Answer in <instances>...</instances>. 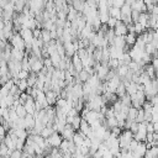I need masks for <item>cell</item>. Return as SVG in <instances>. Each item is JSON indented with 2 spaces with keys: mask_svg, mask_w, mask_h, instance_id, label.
<instances>
[{
  "mask_svg": "<svg viewBox=\"0 0 158 158\" xmlns=\"http://www.w3.org/2000/svg\"><path fill=\"white\" fill-rule=\"evenodd\" d=\"M25 51H21V49H16V48H12L11 51V59L10 60H16V62H21L25 57Z\"/></svg>",
  "mask_w": 158,
  "mask_h": 158,
  "instance_id": "cell-8",
  "label": "cell"
},
{
  "mask_svg": "<svg viewBox=\"0 0 158 158\" xmlns=\"http://www.w3.org/2000/svg\"><path fill=\"white\" fill-rule=\"evenodd\" d=\"M51 59H52L53 67L58 68V67H59V63H60V60H62V57H60V54L57 52V53H54V54H52V56H51Z\"/></svg>",
  "mask_w": 158,
  "mask_h": 158,
  "instance_id": "cell-26",
  "label": "cell"
},
{
  "mask_svg": "<svg viewBox=\"0 0 158 158\" xmlns=\"http://www.w3.org/2000/svg\"><path fill=\"white\" fill-rule=\"evenodd\" d=\"M9 42H10V43H11V46H12L14 48H16V49H21V51H25V49H26L25 40L21 37V35H20L19 32H16Z\"/></svg>",
  "mask_w": 158,
  "mask_h": 158,
  "instance_id": "cell-1",
  "label": "cell"
},
{
  "mask_svg": "<svg viewBox=\"0 0 158 158\" xmlns=\"http://www.w3.org/2000/svg\"><path fill=\"white\" fill-rule=\"evenodd\" d=\"M17 85H19V89H20L21 91H26V90H27V88L30 86V85H28V83H27V79H21V80H20V83H19Z\"/></svg>",
  "mask_w": 158,
  "mask_h": 158,
  "instance_id": "cell-40",
  "label": "cell"
},
{
  "mask_svg": "<svg viewBox=\"0 0 158 158\" xmlns=\"http://www.w3.org/2000/svg\"><path fill=\"white\" fill-rule=\"evenodd\" d=\"M42 40L44 41V43H49L52 41V36H51V31L47 28H42Z\"/></svg>",
  "mask_w": 158,
  "mask_h": 158,
  "instance_id": "cell-24",
  "label": "cell"
},
{
  "mask_svg": "<svg viewBox=\"0 0 158 158\" xmlns=\"http://www.w3.org/2000/svg\"><path fill=\"white\" fill-rule=\"evenodd\" d=\"M126 90H127V94H130V95L132 96V95H135V94L138 91V84L131 81V83L126 86Z\"/></svg>",
  "mask_w": 158,
  "mask_h": 158,
  "instance_id": "cell-20",
  "label": "cell"
},
{
  "mask_svg": "<svg viewBox=\"0 0 158 158\" xmlns=\"http://www.w3.org/2000/svg\"><path fill=\"white\" fill-rule=\"evenodd\" d=\"M90 77H91V74H90L86 69H83L81 72L78 73V77H77V78H79V80H80L81 83H86V81L90 79Z\"/></svg>",
  "mask_w": 158,
  "mask_h": 158,
  "instance_id": "cell-19",
  "label": "cell"
},
{
  "mask_svg": "<svg viewBox=\"0 0 158 158\" xmlns=\"http://www.w3.org/2000/svg\"><path fill=\"white\" fill-rule=\"evenodd\" d=\"M144 110L143 109H138V114H137V117H136V122L141 123V122H144Z\"/></svg>",
  "mask_w": 158,
  "mask_h": 158,
  "instance_id": "cell-39",
  "label": "cell"
},
{
  "mask_svg": "<svg viewBox=\"0 0 158 158\" xmlns=\"http://www.w3.org/2000/svg\"><path fill=\"white\" fill-rule=\"evenodd\" d=\"M148 147H147V143L146 142H139L138 147L133 151V158H143L146 152H147Z\"/></svg>",
  "mask_w": 158,
  "mask_h": 158,
  "instance_id": "cell-5",
  "label": "cell"
},
{
  "mask_svg": "<svg viewBox=\"0 0 158 158\" xmlns=\"http://www.w3.org/2000/svg\"><path fill=\"white\" fill-rule=\"evenodd\" d=\"M16 112H17V115H19L20 117H22V118H25L26 115H27V111H26V109H25V106H23L22 104H20L19 106H16Z\"/></svg>",
  "mask_w": 158,
  "mask_h": 158,
  "instance_id": "cell-34",
  "label": "cell"
},
{
  "mask_svg": "<svg viewBox=\"0 0 158 158\" xmlns=\"http://www.w3.org/2000/svg\"><path fill=\"white\" fill-rule=\"evenodd\" d=\"M139 11H137V10H132V21L133 22H138V19H139Z\"/></svg>",
  "mask_w": 158,
  "mask_h": 158,
  "instance_id": "cell-47",
  "label": "cell"
},
{
  "mask_svg": "<svg viewBox=\"0 0 158 158\" xmlns=\"http://www.w3.org/2000/svg\"><path fill=\"white\" fill-rule=\"evenodd\" d=\"M125 4H126V0H114V6H116V7L121 9Z\"/></svg>",
  "mask_w": 158,
  "mask_h": 158,
  "instance_id": "cell-50",
  "label": "cell"
},
{
  "mask_svg": "<svg viewBox=\"0 0 158 158\" xmlns=\"http://www.w3.org/2000/svg\"><path fill=\"white\" fill-rule=\"evenodd\" d=\"M115 33H116V36H126L127 33H128V27H127V25L126 23H123L121 20H118L117 21V23H116V26H115Z\"/></svg>",
  "mask_w": 158,
  "mask_h": 158,
  "instance_id": "cell-4",
  "label": "cell"
},
{
  "mask_svg": "<svg viewBox=\"0 0 158 158\" xmlns=\"http://www.w3.org/2000/svg\"><path fill=\"white\" fill-rule=\"evenodd\" d=\"M15 133L17 135L19 138H27L28 137V132L26 128H17V130H15Z\"/></svg>",
  "mask_w": 158,
  "mask_h": 158,
  "instance_id": "cell-36",
  "label": "cell"
},
{
  "mask_svg": "<svg viewBox=\"0 0 158 158\" xmlns=\"http://www.w3.org/2000/svg\"><path fill=\"white\" fill-rule=\"evenodd\" d=\"M132 10H137L139 12H147V4L143 0H136L132 5H131Z\"/></svg>",
  "mask_w": 158,
  "mask_h": 158,
  "instance_id": "cell-9",
  "label": "cell"
},
{
  "mask_svg": "<svg viewBox=\"0 0 158 158\" xmlns=\"http://www.w3.org/2000/svg\"><path fill=\"white\" fill-rule=\"evenodd\" d=\"M1 158H10V157H1Z\"/></svg>",
  "mask_w": 158,
  "mask_h": 158,
  "instance_id": "cell-60",
  "label": "cell"
},
{
  "mask_svg": "<svg viewBox=\"0 0 158 158\" xmlns=\"http://www.w3.org/2000/svg\"><path fill=\"white\" fill-rule=\"evenodd\" d=\"M64 47H65V54H67V57L72 58V57L77 53V49H75V47H74L73 41H70V42H65V43H64Z\"/></svg>",
  "mask_w": 158,
  "mask_h": 158,
  "instance_id": "cell-10",
  "label": "cell"
},
{
  "mask_svg": "<svg viewBox=\"0 0 158 158\" xmlns=\"http://www.w3.org/2000/svg\"><path fill=\"white\" fill-rule=\"evenodd\" d=\"M75 130L73 128V126L70 125V123H67L65 125V127L63 128V131L60 132V135H62V137L64 138V139H68V141H72L73 139V137H74V135H75Z\"/></svg>",
  "mask_w": 158,
  "mask_h": 158,
  "instance_id": "cell-3",
  "label": "cell"
},
{
  "mask_svg": "<svg viewBox=\"0 0 158 158\" xmlns=\"http://www.w3.org/2000/svg\"><path fill=\"white\" fill-rule=\"evenodd\" d=\"M139 78H141V84H144V85L152 81L151 77H149V75H148L146 72H142V73H141V75H139Z\"/></svg>",
  "mask_w": 158,
  "mask_h": 158,
  "instance_id": "cell-37",
  "label": "cell"
},
{
  "mask_svg": "<svg viewBox=\"0 0 158 158\" xmlns=\"http://www.w3.org/2000/svg\"><path fill=\"white\" fill-rule=\"evenodd\" d=\"M114 6V0H107V7H112Z\"/></svg>",
  "mask_w": 158,
  "mask_h": 158,
  "instance_id": "cell-54",
  "label": "cell"
},
{
  "mask_svg": "<svg viewBox=\"0 0 158 158\" xmlns=\"http://www.w3.org/2000/svg\"><path fill=\"white\" fill-rule=\"evenodd\" d=\"M9 63L4 59H1V63H0V75H6L9 74Z\"/></svg>",
  "mask_w": 158,
  "mask_h": 158,
  "instance_id": "cell-22",
  "label": "cell"
},
{
  "mask_svg": "<svg viewBox=\"0 0 158 158\" xmlns=\"http://www.w3.org/2000/svg\"><path fill=\"white\" fill-rule=\"evenodd\" d=\"M93 158H104V157H96V156H95V157H93Z\"/></svg>",
  "mask_w": 158,
  "mask_h": 158,
  "instance_id": "cell-59",
  "label": "cell"
},
{
  "mask_svg": "<svg viewBox=\"0 0 158 158\" xmlns=\"http://www.w3.org/2000/svg\"><path fill=\"white\" fill-rule=\"evenodd\" d=\"M81 120H83V117H81V115H80V114H79V115H77V116L73 118L72 126H73V128H74L75 131H78V130L80 128V125H81Z\"/></svg>",
  "mask_w": 158,
  "mask_h": 158,
  "instance_id": "cell-23",
  "label": "cell"
},
{
  "mask_svg": "<svg viewBox=\"0 0 158 158\" xmlns=\"http://www.w3.org/2000/svg\"><path fill=\"white\" fill-rule=\"evenodd\" d=\"M148 20H149V14H148V12H141V14H139L138 22H139V23H142L144 27H146V25H147Z\"/></svg>",
  "mask_w": 158,
  "mask_h": 158,
  "instance_id": "cell-28",
  "label": "cell"
},
{
  "mask_svg": "<svg viewBox=\"0 0 158 158\" xmlns=\"http://www.w3.org/2000/svg\"><path fill=\"white\" fill-rule=\"evenodd\" d=\"M144 51H146L148 54H151V56H152V54L157 51V47H156V44H154L153 42H149V43H147V44H146Z\"/></svg>",
  "mask_w": 158,
  "mask_h": 158,
  "instance_id": "cell-35",
  "label": "cell"
},
{
  "mask_svg": "<svg viewBox=\"0 0 158 158\" xmlns=\"http://www.w3.org/2000/svg\"><path fill=\"white\" fill-rule=\"evenodd\" d=\"M143 1H144L147 5H148V4H152V2H156V4H157V1H156V0H143Z\"/></svg>",
  "mask_w": 158,
  "mask_h": 158,
  "instance_id": "cell-56",
  "label": "cell"
},
{
  "mask_svg": "<svg viewBox=\"0 0 158 158\" xmlns=\"http://www.w3.org/2000/svg\"><path fill=\"white\" fill-rule=\"evenodd\" d=\"M125 41H126V43H127L130 47H132V46H135L136 42H137V35H136L135 32H128V33L125 36Z\"/></svg>",
  "mask_w": 158,
  "mask_h": 158,
  "instance_id": "cell-12",
  "label": "cell"
},
{
  "mask_svg": "<svg viewBox=\"0 0 158 158\" xmlns=\"http://www.w3.org/2000/svg\"><path fill=\"white\" fill-rule=\"evenodd\" d=\"M122 131H123V128L120 127V126H116V127L111 128V133H112L114 136H116V137H118V136L122 133Z\"/></svg>",
  "mask_w": 158,
  "mask_h": 158,
  "instance_id": "cell-43",
  "label": "cell"
},
{
  "mask_svg": "<svg viewBox=\"0 0 158 158\" xmlns=\"http://www.w3.org/2000/svg\"><path fill=\"white\" fill-rule=\"evenodd\" d=\"M120 67V60L117 58H111L109 60V68L112 69V70H116L117 68Z\"/></svg>",
  "mask_w": 158,
  "mask_h": 158,
  "instance_id": "cell-32",
  "label": "cell"
},
{
  "mask_svg": "<svg viewBox=\"0 0 158 158\" xmlns=\"http://www.w3.org/2000/svg\"><path fill=\"white\" fill-rule=\"evenodd\" d=\"M22 154H23V151H20V149H14L10 158H22Z\"/></svg>",
  "mask_w": 158,
  "mask_h": 158,
  "instance_id": "cell-44",
  "label": "cell"
},
{
  "mask_svg": "<svg viewBox=\"0 0 158 158\" xmlns=\"http://www.w3.org/2000/svg\"><path fill=\"white\" fill-rule=\"evenodd\" d=\"M135 1H136V0H126V4H128V5H132Z\"/></svg>",
  "mask_w": 158,
  "mask_h": 158,
  "instance_id": "cell-58",
  "label": "cell"
},
{
  "mask_svg": "<svg viewBox=\"0 0 158 158\" xmlns=\"http://www.w3.org/2000/svg\"><path fill=\"white\" fill-rule=\"evenodd\" d=\"M144 30H146V27H144L142 23H139V22H135V33H136L137 36L141 35V33H143Z\"/></svg>",
  "mask_w": 158,
  "mask_h": 158,
  "instance_id": "cell-38",
  "label": "cell"
},
{
  "mask_svg": "<svg viewBox=\"0 0 158 158\" xmlns=\"http://www.w3.org/2000/svg\"><path fill=\"white\" fill-rule=\"evenodd\" d=\"M130 130L132 131V133H133V135H136V133L138 132V130H139V123H138V122H136V121H133V123L131 125Z\"/></svg>",
  "mask_w": 158,
  "mask_h": 158,
  "instance_id": "cell-45",
  "label": "cell"
},
{
  "mask_svg": "<svg viewBox=\"0 0 158 158\" xmlns=\"http://www.w3.org/2000/svg\"><path fill=\"white\" fill-rule=\"evenodd\" d=\"M144 72L151 77V79H156V75H157V69L154 68V65L152 63L144 65Z\"/></svg>",
  "mask_w": 158,
  "mask_h": 158,
  "instance_id": "cell-15",
  "label": "cell"
},
{
  "mask_svg": "<svg viewBox=\"0 0 158 158\" xmlns=\"http://www.w3.org/2000/svg\"><path fill=\"white\" fill-rule=\"evenodd\" d=\"M25 125H26V128H33L36 126V118L33 115L31 114H27L26 117H25Z\"/></svg>",
  "mask_w": 158,
  "mask_h": 158,
  "instance_id": "cell-14",
  "label": "cell"
},
{
  "mask_svg": "<svg viewBox=\"0 0 158 158\" xmlns=\"http://www.w3.org/2000/svg\"><path fill=\"white\" fill-rule=\"evenodd\" d=\"M63 139H64V138L62 137V135H60L58 131H54L48 138H46V142H47L49 146H52V147H59Z\"/></svg>",
  "mask_w": 158,
  "mask_h": 158,
  "instance_id": "cell-2",
  "label": "cell"
},
{
  "mask_svg": "<svg viewBox=\"0 0 158 158\" xmlns=\"http://www.w3.org/2000/svg\"><path fill=\"white\" fill-rule=\"evenodd\" d=\"M151 102H152L154 106H158V94H157V95H154V96L151 99Z\"/></svg>",
  "mask_w": 158,
  "mask_h": 158,
  "instance_id": "cell-52",
  "label": "cell"
},
{
  "mask_svg": "<svg viewBox=\"0 0 158 158\" xmlns=\"http://www.w3.org/2000/svg\"><path fill=\"white\" fill-rule=\"evenodd\" d=\"M156 1H158V0H156Z\"/></svg>",
  "mask_w": 158,
  "mask_h": 158,
  "instance_id": "cell-61",
  "label": "cell"
},
{
  "mask_svg": "<svg viewBox=\"0 0 158 158\" xmlns=\"http://www.w3.org/2000/svg\"><path fill=\"white\" fill-rule=\"evenodd\" d=\"M154 123V132H158V122H153Z\"/></svg>",
  "mask_w": 158,
  "mask_h": 158,
  "instance_id": "cell-57",
  "label": "cell"
},
{
  "mask_svg": "<svg viewBox=\"0 0 158 158\" xmlns=\"http://www.w3.org/2000/svg\"><path fill=\"white\" fill-rule=\"evenodd\" d=\"M30 73L31 72H28V70H25V69H22L20 73H19V78L20 79H27L28 77H30Z\"/></svg>",
  "mask_w": 158,
  "mask_h": 158,
  "instance_id": "cell-46",
  "label": "cell"
},
{
  "mask_svg": "<svg viewBox=\"0 0 158 158\" xmlns=\"http://www.w3.org/2000/svg\"><path fill=\"white\" fill-rule=\"evenodd\" d=\"M147 132H154V123L147 122Z\"/></svg>",
  "mask_w": 158,
  "mask_h": 158,
  "instance_id": "cell-51",
  "label": "cell"
},
{
  "mask_svg": "<svg viewBox=\"0 0 158 158\" xmlns=\"http://www.w3.org/2000/svg\"><path fill=\"white\" fill-rule=\"evenodd\" d=\"M84 138H85V137H83L79 132H75V135H74V137H73V142H74L78 147H80V146H83V143H84Z\"/></svg>",
  "mask_w": 158,
  "mask_h": 158,
  "instance_id": "cell-25",
  "label": "cell"
},
{
  "mask_svg": "<svg viewBox=\"0 0 158 158\" xmlns=\"http://www.w3.org/2000/svg\"><path fill=\"white\" fill-rule=\"evenodd\" d=\"M43 68H44L43 58H40V59H37V60L31 65V72H35V73H37V74H38Z\"/></svg>",
  "mask_w": 158,
  "mask_h": 158,
  "instance_id": "cell-11",
  "label": "cell"
},
{
  "mask_svg": "<svg viewBox=\"0 0 158 158\" xmlns=\"http://www.w3.org/2000/svg\"><path fill=\"white\" fill-rule=\"evenodd\" d=\"M109 14H110V17H114L116 20H121V9L120 7H116V6L110 7Z\"/></svg>",
  "mask_w": 158,
  "mask_h": 158,
  "instance_id": "cell-16",
  "label": "cell"
},
{
  "mask_svg": "<svg viewBox=\"0 0 158 158\" xmlns=\"http://www.w3.org/2000/svg\"><path fill=\"white\" fill-rule=\"evenodd\" d=\"M121 15H126V16H131L132 15V7L128 4H125L121 7Z\"/></svg>",
  "mask_w": 158,
  "mask_h": 158,
  "instance_id": "cell-31",
  "label": "cell"
},
{
  "mask_svg": "<svg viewBox=\"0 0 158 158\" xmlns=\"http://www.w3.org/2000/svg\"><path fill=\"white\" fill-rule=\"evenodd\" d=\"M54 131H56V130H54L53 127H48V126H46V127L42 130L41 136H42V137H44V138H48V137H49Z\"/></svg>",
  "mask_w": 158,
  "mask_h": 158,
  "instance_id": "cell-30",
  "label": "cell"
},
{
  "mask_svg": "<svg viewBox=\"0 0 158 158\" xmlns=\"http://www.w3.org/2000/svg\"><path fill=\"white\" fill-rule=\"evenodd\" d=\"M152 14H156V15H158V4H156V6H154V9H153Z\"/></svg>",
  "mask_w": 158,
  "mask_h": 158,
  "instance_id": "cell-55",
  "label": "cell"
},
{
  "mask_svg": "<svg viewBox=\"0 0 158 158\" xmlns=\"http://www.w3.org/2000/svg\"><path fill=\"white\" fill-rule=\"evenodd\" d=\"M59 149H60L63 153H67L68 149H69V141H68V139H63L62 143H60V146H59Z\"/></svg>",
  "mask_w": 158,
  "mask_h": 158,
  "instance_id": "cell-41",
  "label": "cell"
},
{
  "mask_svg": "<svg viewBox=\"0 0 158 158\" xmlns=\"http://www.w3.org/2000/svg\"><path fill=\"white\" fill-rule=\"evenodd\" d=\"M152 64L154 65L156 69H158V58H153V59H152Z\"/></svg>",
  "mask_w": 158,
  "mask_h": 158,
  "instance_id": "cell-53",
  "label": "cell"
},
{
  "mask_svg": "<svg viewBox=\"0 0 158 158\" xmlns=\"http://www.w3.org/2000/svg\"><path fill=\"white\" fill-rule=\"evenodd\" d=\"M137 114H138V109L131 106L130 110H128V115H127V118L132 120V121H136V117H137Z\"/></svg>",
  "mask_w": 158,
  "mask_h": 158,
  "instance_id": "cell-29",
  "label": "cell"
},
{
  "mask_svg": "<svg viewBox=\"0 0 158 158\" xmlns=\"http://www.w3.org/2000/svg\"><path fill=\"white\" fill-rule=\"evenodd\" d=\"M109 130L118 126V120L116 118V116H110V117H106V125H105Z\"/></svg>",
  "mask_w": 158,
  "mask_h": 158,
  "instance_id": "cell-18",
  "label": "cell"
},
{
  "mask_svg": "<svg viewBox=\"0 0 158 158\" xmlns=\"http://www.w3.org/2000/svg\"><path fill=\"white\" fill-rule=\"evenodd\" d=\"M128 72H130V68H128V65H126V64H121V65L116 69V73H117V75H118L121 79H123V78L128 74Z\"/></svg>",
  "mask_w": 158,
  "mask_h": 158,
  "instance_id": "cell-13",
  "label": "cell"
},
{
  "mask_svg": "<svg viewBox=\"0 0 158 158\" xmlns=\"http://www.w3.org/2000/svg\"><path fill=\"white\" fill-rule=\"evenodd\" d=\"M109 72H110L109 65H102V64H100L99 69L96 70V75H98V78H99L101 81H105V80H106V77H107V74H109Z\"/></svg>",
  "mask_w": 158,
  "mask_h": 158,
  "instance_id": "cell-6",
  "label": "cell"
},
{
  "mask_svg": "<svg viewBox=\"0 0 158 158\" xmlns=\"http://www.w3.org/2000/svg\"><path fill=\"white\" fill-rule=\"evenodd\" d=\"M43 63H44V67H46V68H51V67H53V63H52L51 57H49V58H43Z\"/></svg>",
  "mask_w": 158,
  "mask_h": 158,
  "instance_id": "cell-49",
  "label": "cell"
},
{
  "mask_svg": "<svg viewBox=\"0 0 158 158\" xmlns=\"http://www.w3.org/2000/svg\"><path fill=\"white\" fill-rule=\"evenodd\" d=\"M120 100H121V102L123 104V105H127V106H132V99H131V95L130 94H125L122 98H120Z\"/></svg>",
  "mask_w": 158,
  "mask_h": 158,
  "instance_id": "cell-33",
  "label": "cell"
},
{
  "mask_svg": "<svg viewBox=\"0 0 158 158\" xmlns=\"http://www.w3.org/2000/svg\"><path fill=\"white\" fill-rule=\"evenodd\" d=\"M126 41H125V37L123 36H116L115 40H114V46H116L117 48H121L123 49L126 47Z\"/></svg>",
  "mask_w": 158,
  "mask_h": 158,
  "instance_id": "cell-17",
  "label": "cell"
},
{
  "mask_svg": "<svg viewBox=\"0 0 158 158\" xmlns=\"http://www.w3.org/2000/svg\"><path fill=\"white\" fill-rule=\"evenodd\" d=\"M9 147L5 144V142H1V148H0V157H9Z\"/></svg>",
  "mask_w": 158,
  "mask_h": 158,
  "instance_id": "cell-42",
  "label": "cell"
},
{
  "mask_svg": "<svg viewBox=\"0 0 158 158\" xmlns=\"http://www.w3.org/2000/svg\"><path fill=\"white\" fill-rule=\"evenodd\" d=\"M117 21H118V20H116V19H114V17H110V19H109V21H107V26H109L110 28H115V26H116Z\"/></svg>",
  "mask_w": 158,
  "mask_h": 158,
  "instance_id": "cell-48",
  "label": "cell"
},
{
  "mask_svg": "<svg viewBox=\"0 0 158 158\" xmlns=\"http://www.w3.org/2000/svg\"><path fill=\"white\" fill-rule=\"evenodd\" d=\"M93 58L95 59V62H101L102 60V47H96L94 53H93Z\"/></svg>",
  "mask_w": 158,
  "mask_h": 158,
  "instance_id": "cell-21",
  "label": "cell"
},
{
  "mask_svg": "<svg viewBox=\"0 0 158 158\" xmlns=\"http://www.w3.org/2000/svg\"><path fill=\"white\" fill-rule=\"evenodd\" d=\"M72 63H73V65H74V68H75V70L79 73V72H81L83 69H84V64H83V60H81V58L75 53L73 57H72Z\"/></svg>",
  "mask_w": 158,
  "mask_h": 158,
  "instance_id": "cell-7",
  "label": "cell"
},
{
  "mask_svg": "<svg viewBox=\"0 0 158 158\" xmlns=\"http://www.w3.org/2000/svg\"><path fill=\"white\" fill-rule=\"evenodd\" d=\"M126 93H127V90H126V85H125V84L121 81V84L117 86V89H116V93H115V94H116L118 98H122V96H123Z\"/></svg>",
  "mask_w": 158,
  "mask_h": 158,
  "instance_id": "cell-27",
  "label": "cell"
}]
</instances>
